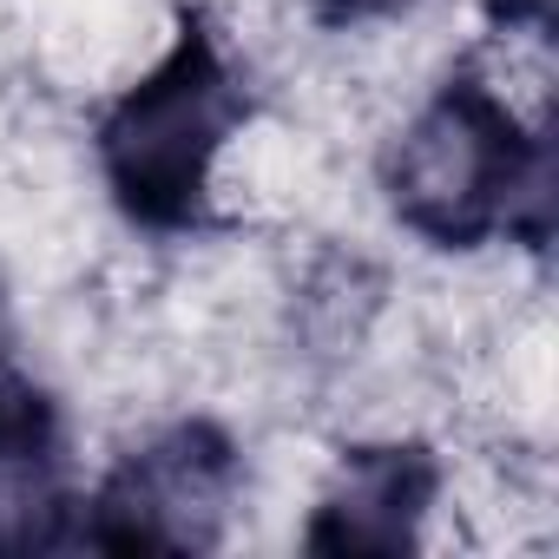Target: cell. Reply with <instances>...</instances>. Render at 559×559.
I'll return each instance as SVG.
<instances>
[{
	"label": "cell",
	"instance_id": "obj_1",
	"mask_svg": "<svg viewBox=\"0 0 559 559\" xmlns=\"http://www.w3.org/2000/svg\"><path fill=\"white\" fill-rule=\"evenodd\" d=\"M382 178L395 217L441 250H480L500 230L539 243L552 217V152L480 73H454L402 126Z\"/></svg>",
	"mask_w": 559,
	"mask_h": 559
},
{
	"label": "cell",
	"instance_id": "obj_2",
	"mask_svg": "<svg viewBox=\"0 0 559 559\" xmlns=\"http://www.w3.org/2000/svg\"><path fill=\"white\" fill-rule=\"evenodd\" d=\"M243 126V86L217 34L191 14L171 53L99 119V171L119 211L145 230H191L211 204V171Z\"/></svg>",
	"mask_w": 559,
	"mask_h": 559
},
{
	"label": "cell",
	"instance_id": "obj_3",
	"mask_svg": "<svg viewBox=\"0 0 559 559\" xmlns=\"http://www.w3.org/2000/svg\"><path fill=\"white\" fill-rule=\"evenodd\" d=\"M230 493H237L230 441L204 421H185L112 467V480L93 500L86 539L112 552H191L224 533Z\"/></svg>",
	"mask_w": 559,
	"mask_h": 559
},
{
	"label": "cell",
	"instance_id": "obj_4",
	"mask_svg": "<svg viewBox=\"0 0 559 559\" xmlns=\"http://www.w3.org/2000/svg\"><path fill=\"white\" fill-rule=\"evenodd\" d=\"M435 487H441V467L428 448H415V441L356 448L336 467L330 493L317 500L304 546L310 552H408L421 539Z\"/></svg>",
	"mask_w": 559,
	"mask_h": 559
}]
</instances>
